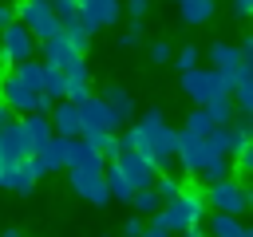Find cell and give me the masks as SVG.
<instances>
[{"mask_svg": "<svg viewBox=\"0 0 253 237\" xmlns=\"http://www.w3.org/2000/svg\"><path fill=\"white\" fill-rule=\"evenodd\" d=\"M126 130H130V150H134V154H142L158 174H170V178H178V174H182V170H178V162H174L178 130H174V126H166L162 107H146V111H142V118H138L134 126H126Z\"/></svg>", "mask_w": 253, "mask_h": 237, "instance_id": "cell-1", "label": "cell"}, {"mask_svg": "<svg viewBox=\"0 0 253 237\" xmlns=\"http://www.w3.org/2000/svg\"><path fill=\"white\" fill-rule=\"evenodd\" d=\"M12 8H16V24L28 28L36 43H47V40L63 36V28H59V20H55V12H51V0H20V4H12Z\"/></svg>", "mask_w": 253, "mask_h": 237, "instance_id": "cell-2", "label": "cell"}, {"mask_svg": "<svg viewBox=\"0 0 253 237\" xmlns=\"http://www.w3.org/2000/svg\"><path fill=\"white\" fill-rule=\"evenodd\" d=\"M202 221H206V201H194V198H178V201L162 205V209L150 217V225L166 229L170 237H174V233H186V229H198Z\"/></svg>", "mask_w": 253, "mask_h": 237, "instance_id": "cell-3", "label": "cell"}, {"mask_svg": "<svg viewBox=\"0 0 253 237\" xmlns=\"http://www.w3.org/2000/svg\"><path fill=\"white\" fill-rule=\"evenodd\" d=\"M206 205H213V213H225V217H241L249 205H253V194L241 178H225L217 186H206Z\"/></svg>", "mask_w": 253, "mask_h": 237, "instance_id": "cell-4", "label": "cell"}, {"mask_svg": "<svg viewBox=\"0 0 253 237\" xmlns=\"http://www.w3.org/2000/svg\"><path fill=\"white\" fill-rule=\"evenodd\" d=\"M0 103H4L16 118H24V115H47V111H51V103H47L40 91L24 87L16 75H4V79H0Z\"/></svg>", "mask_w": 253, "mask_h": 237, "instance_id": "cell-5", "label": "cell"}, {"mask_svg": "<svg viewBox=\"0 0 253 237\" xmlns=\"http://www.w3.org/2000/svg\"><path fill=\"white\" fill-rule=\"evenodd\" d=\"M67 186H71V190H75L83 201H91L95 209L111 205V198H107V186H103V158H95L91 166L67 170Z\"/></svg>", "mask_w": 253, "mask_h": 237, "instance_id": "cell-6", "label": "cell"}, {"mask_svg": "<svg viewBox=\"0 0 253 237\" xmlns=\"http://www.w3.org/2000/svg\"><path fill=\"white\" fill-rule=\"evenodd\" d=\"M75 115H79V130L83 134H119L123 130V122L103 107V99H95V95H87L83 103H75Z\"/></svg>", "mask_w": 253, "mask_h": 237, "instance_id": "cell-7", "label": "cell"}, {"mask_svg": "<svg viewBox=\"0 0 253 237\" xmlns=\"http://www.w3.org/2000/svg\"><path fill=\"white\" fill-rule=\"evenodd\" d=\"M28 166H32V174H36V182L40 178H47V174H59L63 166H67V138H47V142H40L32 154H28Z\"/></svg>", "mask_w": 253, "mask_h": 237, "instance_id": "cell-8", "label": "cell"}, {"mask_svg": "<svg viewBox=\"0 0 253 237\" xmlns=\"http://www.w3.org/2000/svg\"><path fill=\"white\" fill-rule=\"evenodd\" d=\"M36 40H32V32L28 28H20V24H8L4 32H0V63H28V59H36Z\"/></svg>", "mask_w": 253, "mask_h": 237, "instance_id": "cell-9", "label": "cell"}, {"mask_svg": "<svg viewBox=\"0 0 253 237\" xmlns=\"http://www.w3.org/2000/svg\"><path fill=\"white\" fill-rule=\"evenodd\" d=\"M178 83H182V95H186L190 103H198V107H206L210 99L221 95V83H217V75H213L210 67H194V71H186Z\"/></svg>", "mask_w": 253, "mask_h": 237, "instance_id": "cell-10", "label": "cell"}, {"mask_svg": "<svg viewBox=\"0 0 253 237\" xmlns=\"http://www.w3.org/2000/svg\"><path fill=\"white\" fill-rule=\"evenodd\" d=\"M75 8H79V24L95 36L99 28H111L119 16H123V4L119 0H75Z\"/></svg>", "mask_w": 253, "mask_h": 237, "instance_id": "cell-11", "label": "cell"}, {"mask_svg": "<svg viewBox=\"0 0 253 237\" xmlns=\"http://www.w3.org/2000/svg\"><path fill=\"white\" fill-rule=\"evenodd\" d=\"M115 162H119V170H123V178H126V186H130V194L150 190L154 178H158V170H154L142 154H123V158H115Z\"/></svg>", "mask_w": 253, "mask_h": 237, "instance_id": "cell-12", "label": "cell"}, {"mask_svg": "<svg viewBox=\"0 0 253 237\" xmlns=\"http://www.w3.org/2000/svg\"><path fill=\"white\" fill-rule=\"evenodd\" d=\"M206 59H210V71H213L217 79H229V75H237V67H241L237 47H233V43H221V40H213V43L206 47Z\"/></svg>", "mask_w": 253, "mask_h": 237, "instance_id": "cell-13", "label": "cell"}, {"mask_svg": "<svg viewBox=\"0 0 253 237\" xmlns=\"http://www.w3.org/2000/svg\"><path fill=\"white\" fill-rule=\"evenodd\" d=\"M36 51H40V63H43V67H55V71H67V67L79 59V55H75V47H71L63 36H55V40L40 43Z\"/></svg>", "mask_w": 253, "mask_h": 237, "instance_id": "cell-14", "label": "cell"}, {"mask_svg": "<svg viewBox=\"0 0 253 237\" xmlns=\"http://www.w3.org/2000/svg\"><path fill=\"white\" fill-rule=\"evenodd\" d=\"M95 99H103V107H107V111H111V115H115L123 126H126V118L134 115V95H130L126 87H119V83H107V87H103Z\"/></svg>", "mask_w": 253, "mask_h": 237, "instance_id": "cell-15", "label": "cell"}, {"mask_svg": "<svg viewBox=\"0 0 253 237\" xmlns=\"http://www.w3.org/2000/svg\"><path fill=\"white\" fill-rule=\"evenodd\" d=\"M28 158V146H24V134H20V118L0 126V166H16Z\"/></svg>", "mask_w": 253, "mask_h": 237, "instance_id": "cell-16", "label": "cell"}, {"mask_svg": "<svg viewBox=\"0 0 253 237\" xmlns=\"http://www.w3.org/2000/svg\"><path fill=\"white\" fill-rule=\"evenodd\" d=\"M47 122H51V134L55 138H79L83 130H79V115H75V107L71 103H55L51 111H47Z\"/></svg>", "mask_w": 253, "mask_h": 237, "instance_id": "cell-17", "label": "cell"}, {"mask_svg": "<svg viewBox=\"0 0 253 237\" xmlns=\"http://www.w3.org/2000/svg\"><path fill=\"white\" fill-rule=\"evenodd\" d=\"M206 146H210V154H217V158H233L237 150L249 146V138H241L233 126H213L210 138H206Z\"/></svg>", "mask_w": 253, "mask_h": 237, "instance_id": "cell-18", "label": "cell"}, {"mask_svg": "<svg viewBox=\"0 0 253 237\" xmlns=\"http://www.w3.org/2000/svg\"><path fill=\"white\" fill-rule=\"evenodd\" d=\"M0 190H12V194H32L36 190V174H32L28 158L16 162V166H0Z\"/></svg>", "mask_w": 253, "mask_h": 237, "instance_id": "cell-19", "label": "cell"}, {"mask_svg": "<svg viewBox=\"0 0 253 237\" xmlns=\"http://www.w3.org/2000/svg\"><path fill=\"white\" fill-rule=\"evenodd\" d=\"M206 237H253V229L241 221V217H225V213H213L210 221H202Z\"/></svg>", "mask_w": 253, "mask_h": 237, "instance_id": "cell-20", "label": "cell"}, {"mask_svg": "<svg viewBox=\"0 0 253 237\" xmlns=\"http://www.w3.org/2000/svg\"><path fill=\"white\" fill-rule=\"evenodd\" d=\"M178 20L186 28H202L213 20V0H178Z\"/></svg>", "mask_w": 253, "mask_h": 237, "instance_id": "cell-21", "label": "cell"}, {"mask_svg": "<svg viewBox=\"0 0 253 237\" xmlns=\"http://www.w3.org/2000/svg\"><path fill=\"white\" fill-rule=\"evenodd\" d=\"M40 95H43L51 107H55V103H63V95H67V79H63V71H55V67H43Z\"/></svg>", "mask_w": 253, "mask_h": 237, "instance_id": "cell-22", "label": "cell"}, {"mask_svg": "<svg viewBox=\"0 0 253 237\" xmlns=\"http://www.w3.org/2000/svg\"><path fill=\"white\" fill-rule=\"evenodd\" d=\"M210 130H213V122L206 118V111H202V107H194V111L186 115V122H182V130H178V134H182V138H198V142H206V138H210Z\"/></svg>", "mask_w": 253, "mask_h": 237, "instance_id": "cell-23", "label": "cell"}, {"mask_svg": "<svg viewBox=\"0 0 253 237\" xmlns=\"http://www.w3.org/2000/svg\"><path fill=\"white\" fill-rule=\"evenodd\" d=\"M202 111H206V118H210L213 126H229V122H233V115H237V111H233V99H229V95H217V99H210V103H206Z\"/></svg>", "mask_w": 253, "mask_h": 237, "instance_id": "cell-24", "label": "cell"}, {"mask_svg": "<svg viewBox=\"0 0 253 237\" xmlns=\"http://www.w3.org/2000/svg\"><path fill=\"white\" fill-rule=\"evenodd\" d=\"M194 178H202V186H217V182H225V178H233V166H229V158H210Z\"/></svg>", "mask_w": 253, "mask_h": 237, "instance_id": "cell-25", "label": "cell"}, {"mask_svg": "<svg viewBox=\"0 0 253 237\" xmlns=\"http://www.w3.org/2000/svg\"><path fill=\"white\" fill-rule=\"evenodd\" d=\"M150 190H154V198H158V205H170V201H178V198H182V178H170V174H158Z\"/></svg>", "mask_w": 253, "mask_h": 237, "instance_id": "cell-26", "label": "cell"}, {"mask_svg": "<svg viewBox=\"0 0 253 237\" xmlns=\"http://www.w3.org/2000/svg\"><path fill=\"white\" fill-rule=\"evenodd\" d=\"M95 158H99V154H95V150H91L83 138H71V142H67V166H63V170H79V166H91Z\"/></svg>", "mask_w": 253, "mask_h": 237, "instance_id": "cell-27", "label": "cell"}, {"mask_svg": "<svg viewBox=\"0 0 253 237\" xmlns=\"http://www.w3.org/2000/svg\"><path fill=\"white\" fill-rule=\"evenodd\" d=\"M8 75H16L24 87H32V91H40V79H43V63L40 59H28V63H16Z\"/></svg>", "mask_w": 253, "mask_h": 237, "instance_id": "cell-28", "label": "cell"}, {"mask_svg": "<svg viewBox=\"0 0 253 237\" xmlns=\"http://www.w3.org/2000/svg\"><path fill=\"white\" fill-rule=\"evenodd\" d=\"M130 209H134V217H154L162 205H158V198H154V190H138V194H130V201H126Z\"/></svg>", "mask_w": 253, "mask_h": 237, "instance_id": "cell-29", "label": "cell"}, {"mask_svg": "<svg viewBox=\"0 0 253 237\" xmlns=\"http://www.w3.org/2000/svg\"><path fill=\"white\" fill-rule=\"evenodd\" d=\"M174 67L186 75V71H194V67H202V51L194 47V43H186L182 51H174Z\"/></svg>", "mask_w": 253, "mask_h": 237, "instance_id": "cell-30", "label": "cell"}, {"mask_svg": "<svg viewBox=\"0 0 253 237\" xmlns=\"http://www.w3.org/2000/svg\"><path fill=\"white\" fill-rule=\"evenodd\" d=\"M115 43H119L123 51H130V47H138V43H142V20H130V28H126V32H123V36H119Z\"/></svg>", "mask_w": 253, "mask_h": 237, "instance_id": "cell-31", "label": "cell"}, {"mask_svg": "<svg viewBox=\"0 0 253 237\" xmlns=\"http://www.w3.org/2000/svg\"><path fill=\"white\" fill-rule=\"evenodd\" d=\"M146 55H150V63H170V59H174V47H170L166 40H154V43L146 47Z\"/></svg>", "mask_w": 253, "mask_h": 237, "instance_id": "cell-32", "label": "cell"}, {"mask_svg": "<svg viewBox=\"0 0 253 237\" xmlns=\"http://www.w3.org/2000/svg\"><path fill=\"white\" fill-rule=\"evenodd\" d=\"M229 166H233V178H237V174H249V170H253V146H245V150H237Z\"/></svg>", "mask_w": 253, "mask_h": 237, "instance_id": "cell-33", "label": "cell"}, {"mask_svg": "<svg viewBox=\"0 0 253 237\" xmlns=\"http://www.w3.org/2000/svg\"><path fill=\"white\" fill-rule=\"evenodd\" d=\"M229 126H233L241 138H249V134H253V115H233V122H229Z\"/></svg>", "mask_w": 253, "mask_h": 237, "instance_id": "cell-34", "label": "cell"}, {"mask_svg": "<svg viewBox=\"0 0 253 237\" xmlns=\"http://www.w3.org/2000/svg\"><path fill=\"white\" fill-rule=\"evenodd\" d=\"M146 12H150V0H126V16L130 20H142Z\"/></svg>", "mask_w": 253, "mask_h": 237, "instance_id": "cell-35", "label": "cell"}, {"mask_svg": "<svg viewBox=\"0 0 253 237\" xmlns=\"http://www.w3.org/2000/svg\"><path fill=\"white\" fill-rule=\"evenodd\" d=\"M142 229H146V221H142V217H126V221H123V233H126V237H138Z\"/></svg>", "mask_w": 253, "mask_h": 237, "instance_id": "cell-36", "label": "cell"}, {"mask_svg": "<svg viewBox=\"0 0 253 237\" xmlns=\"http://www.w3.org/2000/svg\"><path fill=\"white\" fill-rule=\"evenodd\" d=\"M8 24H16V8H12L8 0H0V32H4Z\"/></svg>", "mask_w": 253, "mask_h": 237, "instance_id": "cell-37", "label": "cell"}, {"mask_svg": "<svg viewBox=\"0 0 253 237\" xmlns=\"http://www.w3.org/2000/svg\"><path fill=\"white\" fill-rule=\"evenodd\" d=\"M249 12H253V0H233V16L237 20H249Z\"/></svg>", "mask_w": 253, "mask_h": 237, "instance_id": "cell-38", "label": "cell"}, {"mask_svg": "<svg viewBox=\"0 0 253 237\" xmlns=\"http://www.w3.org/2000/svg\"><path fill=\"white\" fill-rule=\"evenodd\" d=\"M138 237H170V233H166V229H158V225H146Z\"/></svg>", "mask_w": 253, "mask_h": 237, "instance_id": "cell-39", "label": "cell"}, {"mask_svg": "<svg viewBox=\"0 0 253 237\" xmlns=\"http://www.w3.org/2000/svg\"><path fill=\"white\" fill-rule=\"evenodd\" d=\"M8 122H16V115H12V111L0 103V126H8Z\"/></svg>", "mask_w": 253, "mask_h": 237, "instance_id": "cell-40", "label": "cell"}, {"mask_svg": "<svg viewBox=\"0 0 253 237\" xmlns=\"http://www.w3.org/2000/svg\"><path fill=\"white\" fill-rule=\"evenodd\" d=\"M0 237H24V233H20V229H16V225H8V229H4V233H0Z\"/></svg>", "mask_w": 253, "mask_h": 237, "instance_id": "cell-41", "label": "cell"}, {"mask_svg": "<svg viewBox=\"0 0 253 237\" xmlns=\"http://www.w3.org/2000/svg\"><path fill=\"white\" fill-rule=\"evenodd\" d=\"M182 237H206V229H202V225H198V229H186V233H182Z\"/></svg>", "mask_w": 253, "mask_h": 237, "instance_id": "cell-42", "label": "cell"}, {"mask_svg": "<svg viewBox=\"0 0 253 237\" xmlns=\"http://www.w3.org/2000/svg\"><path fill=\"white\" fill-rule=\"evenodd\" d=\"M174 4H178V0H174Z\"/></svg>", "mask_w": 253, "mask_h": 237, "instance_id": "cell-43", "label": "cell"}]
</instances>
